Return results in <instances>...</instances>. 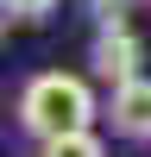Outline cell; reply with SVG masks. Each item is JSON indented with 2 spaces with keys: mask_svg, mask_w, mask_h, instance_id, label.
Here are the masks:
<instances>
[{
  "mask_svg": "<svg viewBox=\"0 0 151 157\" xmlns=\"http://www.w3.org/2000/svg\"><path fill=\"white\" fill-rule=\"evenodd\" d=\"M88 13H95V25H126L132 0H88Z\"/></svg>",
  "mask_w": 151,
  "mask_h": 157,
  "instance_id": "cell-6",
  "label": "cell"
},
{
  "mask_svg": "<svg viewBox=\"0 0 151 157\" xmlns=\"http://www.w3.org/2000/svg\"><path fill=\"white\" fill-rule=\"evenodd\" d=\"M138 63H145V44H138L126 25H101V38L88 44V69H95L101 82H132Z\"/></svg>",
  "mask_w": 151,
  "mask_h": 157,
  "instance_id": "cell-2",
  "label": "cell"
},
{
  "mask_svg": "<svg viewBox=\"0 0 151 157\" xmlns=\"http://www.w3.org/2000/svg\"><path fill=\"white\" fill-rule=\"evenodd\" d=\"M107 120L120 138H151V75H132V82H113Z\"/></svg>",
  "mask_w": 151,
  "mask_h": 157,
  "instance_id": "cell-3",
  "label": "cell"
},
{
  "mask_svg": "<svg viewBox=\"0 0 151 157\" xmlns=\"http://www.w3.org/2000/svg\"><path fill=\"white\" fill-rule=\"evenodd\" d=\"M32 157H107V145L95 132H63V138H38Z\"/></svg>",
  "mask_w": 151,
  "mask_h": 157,
  "instance_id": "cell-4",
  "label": "cell"
},
{
  "mask_svg": "<svg viewBox=\"0 0 151 157\" xmlns=\"http://www.w3.org/2000/svg\"><path fill=\"white\" fill-rule=\"evenodd\" d=\"M0 6H6V19H50L57 0H0Z\"/></svg>",
  "mask_w": 151,
  "mask_h": 157,
  "instance_id": "cell-5",
  "label": "cell"
},
{
  "mask_svg": "<svg viewBox=\"0 0 151 157\" xmlns=\"http://www.w3.org/2000/svg\"><path fill=\"white\" fill-rule=\"evenodd\" d=\"M95 88L82 75H63V69H38L32 82L19 88V126L32 138H63V132H88L95 126Z\"/></svg>",
  "mask_w": 151,
  "mask_h": 157,
  "instance_id": "cell-1",
  "label": "cell"
}]
</instances>
